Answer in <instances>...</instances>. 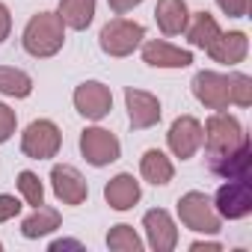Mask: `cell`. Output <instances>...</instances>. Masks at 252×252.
Here are the masks:
<instances>
[{"mask_svg": "<svg viewBox=\"0 0 252 252\" xmlns=\"http://www.w3.org/2000/svg\"><path fill=\"white\" fill-rule=\"evenodd\" d=\"M9 33H12V15H9L6 3H0V45L9 39Z\"/></svg>", "mask_w": 252, "mask_h": 252, "instance_id": "29", "label": "cell"}, {"mask_svg": "<svg viewBox=\"0 0 252 252\" xmlns=\"http://www.w3.org/2000/svg\"><path fill=\"white\" fill-rule=\"evenodd\" d=\"M205 51H208V57H211L214 63L237 65V63H243V60H246V54H249V39H246V33H240V30L220 33V36H217Z\"/></svg>", "mask_w": 252, "mask_h": 252, "instance_id": "15", "label": "cell"}, {"mask_svg": "<svg viewBox=\"0 0 252 252\" xmlns=\"http://www.w3.org/2000/svg\"><path fill=\"white\" fill-rule=\"evenodd\" d=\"M60 228V211L57 208H45V205H39L30 217H24V222H21V234L27 237V240H39V237H45V234H51V231H57Z\"/></svg>", "mask_w": 252, "mask_h": 252, "instance_id": "19", "label": "cell"}, {"mask_svg": "<svg viewBox=\"0 0 252 252\" xmlns=\"http://www.w3.org/2000/svg\"><path fill=\"white\" fill-rule=\"evenodd\" d=\"M0 249H3V243H0Z\"/></svg>", "mask_w": 252, "mask_h": 252, "instance_id": "33", "label": "cell"}, {"mask_svg": "<svg viewBox=\"0 0 252 252\" xmlns=\"http://www.w3.org/2000/svg\"><path fill=\"white\" fill-rule=\"evenodd\" d=\"M15 128H18V116H15V110L0 101V143H6V140L15 134Z\"/></svg>", "mask_w": 252, "mask_h": 252, "instance_id": "26", "label": "cell"}, {"mask_svg": "<svg viewBox=\"0 0 252 252\" xmlns=\"http://www.w3.org/2000/svg\"><path fill=\"white\" fill-rule=\"evenodd\" d=\"M146 39V27L140 21H128V18H113L101 27L98 45L107 57H131Z\"/></svg>", "mask_w": 252, "mask_h": 252, "instance_id": "3", "label": "cell"}, {"mask_svg": "<svg viewBox=\"0 0 252 252\" xmlns=\"http://www.w3.org/2000/svg\"><path fill=\"white\" fill-rule=\"evenodd\" d=\"M217 6H220L228 18H243V15H249V0H217Z\"/></svg>", "mask_w": 252, "mask_h": 252, "instance_id": "27", "label": "cell"}, {"mask_svg": "<svg viewBox=\"0 0 252 252\" xmlns=\"http://www.w3.org/2000/svg\"><path fill=\"white\" fill-rule=\"evenodd\" d=\"M80 155L92 166H107V163L119 160L122 146H119L116 134H110L104 128H83V134H80Z\"/></svg>", "mask_w": 252, "mask_h": 252, "instance_id": "7", "label": "cell"}, {"mask_svg": "<svg viewBox=\"0 0 252 252\" xmlns=\"http://www.w3.org/2000/svg\"><path fill=\"white\" fill-rule=\"evenodd\" d=\"M57 15L71 30H86L95 18V0H60Z\"/></svg>", "mask_w": 252, "mask_h": 252, "instance_id": "21", "label": "cell"}, {"mask_svg": "<svg viewBox=\"0 0 252 252\" xmlns=\"http://www.w3.org/2000/svg\"><path fill=\"white\" fill-rule=\"evenodd\" d=\"M0 92L9 95V98H27L33 92V77L21 68L0 65Z\"/></svg>", "mask_w": 252, "mask_h": 252, "instance_id": "22", "label": "cell"}, {"mask_svg": "<svg viewBox=\"0 0 252 252\" xmlns=\"http://www.w3.org/2000/svg\"><path fill=\"white\" fill-rule=\"evenodd\" d=\"M107 3H110V12L113 15H125V12H131L134 6H140L143 0H107Z\"/></svg>", "mask_w": 252, "mask_h": 252, "instance_id": "30", "label": "cell"}, {"mask_svg": "<svg viewBox=\"0 0 252 252\" xmlns=\"http://www.w3.org/2000/svg\"><path fill=\"white\" fill-rule=\"evenodd\" d=\"M143 228H146V240L155 252H172L178 243V228L169 217V211L155 208L143 217Z\"/></svg>", "mask_w": 252, "mask_h": 252, "instance_id": "13", "label": "cell"}, {"mask_svg": "<svg viewBox=\"0 0 252 252\" xmlns=\"http://www.w3.org/2000/svg\"><path fill=\"white\" fill-rule=\"evenodd\" d=\"M155 21L163 36H181L190 21V9L184 0H158L155 6Z\"/></svg>", "mask_w": 252, "mask_h": 252, "instance_id": "17", "label": "cell"}, {"mask_svg": "<svg viewBox=\"0 0 252 252\" xmlns=\"http://www.w3.org/2000/svg\"><path fill=\"white\" fill-rule=\"evenodd\" d=\"M169 152L181 160H190L199 149H202V122L196 116H178L169 125V134H166Z\"/></svg>", "mask_w": 252, "mask_h": 252, "instance_id": "9", "label": "cell"}, {"mask_svg": "<svg viewBox=\"0 0 252 252\" xmlns=\"http://www.w3.org/2000/svg\"><path fill=\"white\" fill-rule=\"evenodd\" d=\"M51 187H54V196L63 205H83L89 199L86 178L74 166H68V163H57L51 169Z\"/></svg>", "mask_w": 252, "mask_h": 252, "instance_id": "12", "label": "cell"}, {"mask_svg": "<svg viewBox=\"0 0 252 252\" xmlns=\"http://www.w3.org/2000/svg\"><path fill=\"white\" fill-rule=\"evenodd\" d=\"M21 45L30 57L45 60L63 51L65 45V24L57 12H39L27 21L24 33H21Z\"/></svg>", "mask_w": 252, "mask_h": 252, "instance_id": "2", "label": "cell"}, {"mask_svg": "<svg viewBox=\"0 0 252 252\" xmlns=\"http://www.w3.org/2000/svg\"><path fill=\"white\" fill-rule=\"evenodd\" d=\"M140 196H143L140 181L131 172H119L104 184V199H107V205L113 211H131L140 202Z\"/></svg>", "mask_w": 252, "mask_h": 252, "instance_id": "14", "label": "cell"}, {"mask_svg": "<svg viewBox=\"0 0 252 252\" xmlns=\"http://www.w3.org/2000/svg\"><path fill=\"white\" fill-rule=\"evenodd\" d=\"M18 211H21V202H18L15 196H0V222L12 220Z\"/></svg>", "mask_w": 252, "mask_h": 252, "instance_id": "28", "label": "cell"}, {"mask_svg": "<svg viewBox=\"0 0 252 252\" xmlns=\"http://www.w3.org/2000/svg\"><path fill=\"white\" fill-rule=\"evenodd\" d=\"M190 86H193L196 101L205 104L208 110H228V104H231V98H228V74L199 71Z\"/></svg>", "mask_w": 252, "mask_h": 252, "instance_id": "11", "label": "cell"}, {"mask_svg": "<svg viewBox=\"0 0 252 252\" xmlns=\"http://www.w3.org/2000/svg\"><path fill=\"white\" fill-rule=\"evenodd\" d=\"M107 246L113 249V252H140L143 249V240H140V234L134 231V225H113L110 228V234H107Z\"/></svg>", "mask_w": 252, "mask_h": 252, "instance_id": "23", "label": "cell"}, {"mask_svg": "<svg viewBox=\"0 0 252 252\" xmlns=\"http://www.w3.org/2000/svg\"><path fill=\"white\" fill-rule=\"evenodd\" d=\"M193 252H202V249H211V252H220L222 249V243H211V240H196L193 246H190Z\"/></svg>", "mask_w": 252, "mask_h": 252, "instance_id": "32", "label": "cell"}, {"mask_svg": "<svg viewBox=\"0 0 252 252\" xmlns=\"http://www.w3.org/2000/svg\"><path fill=\"white\" fill-rule=\"evenodd\" d=\"M187 42L193 45V48H208L222 30H220V24H217V18L211 15V12H196V15H190V21H187Z\"/></svg>", "mask_w": 252, "mask_h": 252, "instance_id": "20", "label": "cell"}, {"mask_svg": "<svg viewBox=\"0 0 252 252\" xmlns=\"http://www.w3.org/2000/svg\"><path fill=\"white\" fill-rule=\"evenodd\" d=\"M143 63L152 68H187L193 63V54L184 48H175L169 42L155 39V42L143 45Z\"/></svg>", "mask_w": 252, "mask_h": 252, "instance_id": "16", "label": "cell"}, {"mask_svg": "<svg viewBox=\"0 0 252 252\" xmlns=\"http://www.w3.org/2000/svg\"><path fill=\"white\" fill-rule=\"evenodd\" d=\"M214 208L222 220H243L252 214V184L249 178H225V184L217 190Z\"/></svg>", "mask_w": 252, "mask_h": 252, "instance_id": "6", "label": "cell"}, {"mask_svg": "<svg viewBox=\"0 0 252 252\" xmlns=\"http://www.w3.org/2000/svg\"><path fill=\"white\" fill-rule=\"evenodd\" d=\"M178 217L196 234H217L220 225H222V217L217 214L214 202L199 190H190L178 199Z\"/></svg>", "mask_w": 252, "mask_h": 252, "instance_id": "4", "label": "cell"}, {"mask_svg": "<svg viewBox=\"0 0 252 252\" xmlns=\"http://www.w3.org/2000/svg\"><path fill=\"white\" fill-rule=\"evenodd\" d=\"M57 249H83V243L80 240H54L51 252H57Z\"/></svg>", "mask_w": 252, "mask_h": 252, "instance_id": "31", "label": "cell"}, {"mask_svg": "<svg viewBox=\"0 0 252 252\" xmlns=\"http://www.w3.org/2000/svg\"><path fill=\"white\" fill-rule=\"evenodd\" d=\"M18 190H21V196H24L27 205H33V208L45 205V187H42V181H39L36 172L24 169V172L18 175Z\"/></svg>", "mask_w": 252, "mask_h": 252, "instance_id": "24", "label": "cell"}, {"mask_svg": "<svg viewBox=\"0 0 252 252\" xmlns=\"http://www.w3.org/2000/svg\"><path fill=\"white\" fill-rule=\"evenodd\" d=\"M60 146H63V134L51 119L30 122L21 134V152L30 160H51V158H57Z\"/></svg>", "mask_w": 252, "mask_h": 252, "instance_id": "5", "label": "cell"}, {"mask_svg": "<svg viewBox=\"0 0 252 252\" xmlns=\"http://www.w3.org/2000/svg\"><path fill=\"white\" fill-rule=\"evenodd\" d=\"M125 107H128L131 128H137V131L155 128V125L160 122V116H163L158 95H152V92H146V89H134V86L125 89Z\"/></svg>", "mask_w": 252, "mask_h": 252, "instance_id": "10", "label": "cell"}, {"mask_svg": "<svg viewBox=\"0 0 252 252\" xmlns=\"http://www.w3.org/2000/svg\"><path fill=\"white\" fill-rule=\"evenodd\" d=\"M140 172H143V178H146L149 184L163 187V184H169V181H172L175 166H172V160H169L160 149H149V152L140 158Z\"/></svg>", "mask_w": 252, "mask_h": 252, "instance_id": "18", "label": "cell"}, {"mask_svg": "<svg viewBox=\"0 0 252 252\" xmlns=\"http://www.w3.org/2000/svg\"><path fill=\"white\" fill-rule=\"evenodd\" d=\"M74 110H77L83 119H89V122L104 119V116L113 110L110 86H104L101 80H83V83L74 89Z\"/></svg>", "mask_w": 252, "mask_h": 252, "instance_id": "8", "label": "cell"}, {"mask_svg": "<svg viewBox=\"0 0 252 252\" xmlns=\"http://www.w3.org/2000/svg\"><path fill=\"white\" fill-rule=\"evenodd\" d=\"M202 143L208 149V166H214V163H220L225 158H234V155H240L246 149H252L249 137L243 131V125L234 116H228L225 110H214V116L205 122Z\"/></svg>", "mask_w": 252, "mask_h": 252, "instance_id": "1", "label": "cell"}, {"mask_svg": "<svg viewBox=\"0 0 252 252\" xmlns=\"http://www.w3.org/2000/svg\"><path fill=\"white\" fill-rule=\"evenodd\" d=\"M228 98L237 107H249L252 104V77L240 74V71L228 74Z\"/></svg>", "mask_w": 252, "mask_h": 252, "instance_id": "25", "label": "cell"}]
</instances>
